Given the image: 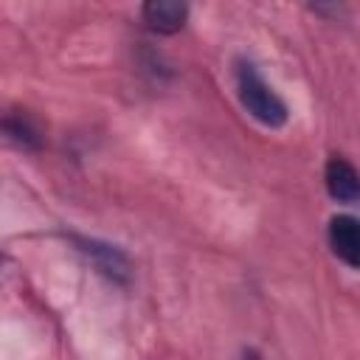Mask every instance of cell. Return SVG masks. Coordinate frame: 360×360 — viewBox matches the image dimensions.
Wrapping results in <instances>:
<instances>
[{
    "instance_id": "obj_1",
    "label": "cell",
    "mask_w": 360,
    "mask_h": 360,
    "mask_svg": "<svg viewBox=\"0 0 360 360\" xmlns=\"http://www.w3.org/2000/svg\"><path fill=\"white\" fill-rule=\"evenodd\" d=\"M236 93L242 107L264 127H281L287 121V104L270 90V84L259 76L250 62L236 65Z\"/></svg>"
},
{
    "instance_id": "obj_2",
    "label": "cell",
    "mask_w": 360,
    "mask_h": 360,
    "mask_svg": "<svg viewBox=\"0 0 360 360\" xmlns=\"http://www.w3.org/2000/svg\"><path fill=\"white\" fill-rule=\"evenodd\" d=\"M329 248L343 264L360 270V219L346 217V214L332 217V222H329Z\"/></svg>"
},
{
    "instance_id": "obj_3",
    "label": "cell",
    "mask_w": 360,
    "mask_h": 360,
    "mask_svg": "<svg viewBox=\"0 0 360 360\" xmlns=\"http://www.w3.org/2000/svg\"><path fill=\"white\" fill-rule=\"evenodd\" d=\"M141 14H143V22L152 31H158V34H174V31L183 28L188 8H186V3H177V0H149L141 8Z\"/></svg>"
},
{
    "instance_id": "obj_4",
    "label": "cell",
    "mask_w": 360,
    "mask_h": 360,
    "mask_svg": "<svg viewBox=\"0 0 360 360\" xmlns=\"http://www.w3.org/2000/svg\"><path fill=\"white\" fill-rule=\"evenodd\" d=\"M326 191L340 200V202H354L360 200V174L354 172V166L343 158H332L326 163Z\"/></svg>"
},
{
    "instance_id": "obj_5",
    "label": "cell",
    "mask_w": 360,
    "mask_h": 360,
    "mask_svg": "<svg viewBox=\"0 0 360 360\" xmlns=\"http://www.w3.org/2000/svg\"><path fill=\"white\" fill-rule=\"evenodd\" d=\"M3 129H6V138L14 141L22 149H37L42 143V135H39V129L34 127V121L28 115H8L3 121Z\"/></svg>"
},
{
    "instance_id": "obj_6",
    "label": "cell",
    "mask_w": 360,
    "mask_h": 360,
    "mask_svg": "<svg viewBox=\"0 0 360 360\" xmlns=\"http://www.w3.org/2000/svg\"><path fill=\"white\" fill-rule=\"evenodd\" d=\"M79 245L87 256L96 259L98 267H104V273H110V276H124L127 273V262L118 250H112L107 245H98V242H87V239H79Z\"/></svg>"
}]
</instances>
